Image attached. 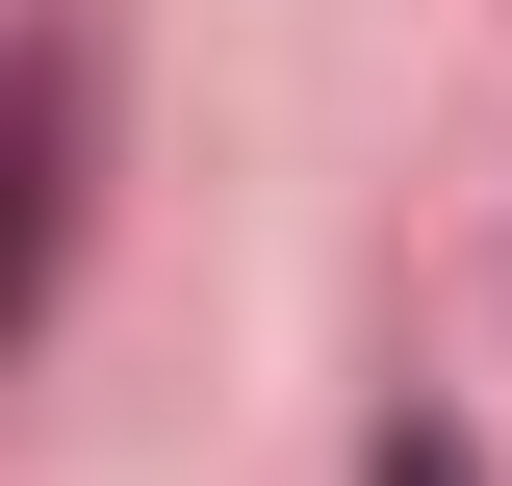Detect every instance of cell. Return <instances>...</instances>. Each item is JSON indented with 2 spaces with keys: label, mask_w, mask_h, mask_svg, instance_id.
<instances>
[{
  "label": "cell",
  "mask_w": 512,
  "mask_h": 486,
  "mask_svg": "<svg viewBox=\"0 0 512 486\" xmlns=\"http://www.w3.org/2000/svg\"><path fill=\"white\" fill-rule=\"evenodd\" d=\"M359 486H487V461H461L436 410H384V461H359Z\"/></svg>",
  "instance_id": "1"
}]
</instances>
